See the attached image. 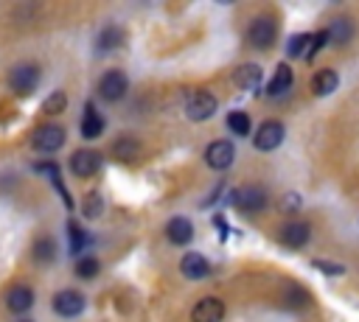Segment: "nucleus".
I'll list each match as a JSON object with an SVG mask.
<instances>
[{"mask_svg": "<svg viewBox=\"0 0 359 322\" xmlns=\"http://www.w3.org/2000/svg\"><path fill=\"white\" fill-rule=\"evenodd\" d=\"M39 84V67L36 64H17L8 76V87L17 92V95H31Z\"/></svg>", "mask_w": 359, "mask_h": 322, "instance_id": "obj_2", "label": "nucleus"}, {"mask_svg": "<svg viewBox=\"0 0 359 322\" xmlns=\"http://www.w3.org/2000/svg\"><path fill=\"white\" fill-rule=\"evenodd\" d=\"M309 45H311V34H294L292 39H289V45H286V56L289 59H306V53H309Z\"/></svg>", "mask_w": 359, "mask_h": 322, "instance_id": "obj_24", "label": "nucleus"}, {"mask_svg": "<svg viewBox=\"0 0 359 322\" xmlns=\"http://www.w3.org/2000/svg\"><path fill=\"white\" fill-rule=\"evenodd\" d=\"M34 258L42 260V263L53 260V258H56V244H53V238H39V241L34 244Z\"/></svg>", "mask_w": 359, "mask_h": 322, "instance_id": "obj_27", "label": "nucleus"}, {"mask_svg": "<svg viewBox=\"0 0 359 322\" xmlns=\"http://www.w3.org/2000/svg\"><path fill=\"white\" fill-rule=\"evenodd\" d=\"M289 302H292V305H306V302H309V294H306L300 286H292V288H289Z\"/></svg>", "mask_w": 359, "mask_h": 322, "instance_id": "obj_31", "label": "nucleus"}, {"mask_svg": "<svg viewBox=\"0 0 359 322\" xmlns=\"http://www.w3.org/2000/svg\"><path fill=\"white\" fill-rule=\"evenodd\" d=\"M6 302H8V308H11L14 314H25V311L34 305V291H31L28 286H14V288L8 291V297H6Z\"/></svg>", "mask_w": 359, "mask_h": 322, "instance_id": "obj_19", "label": "nucleus"}, {"mask_svg": "<svg viewBox=\"0 0 359 322\" xmlns=\"http://www.w3.org/2000/svg\"><path fill=\"white\" fill-rule=\"evenodd\" d=\"M275 36H278V22H275L272 17H264V14L255 17V20L250 22V28H247V42H250L255 50L272 48Z\"/></svg>", "mask_w": 359, "mask_h": 322, "instance_id": "obj_1", "label": "nucleus"}, {"mask_svg": "<svg viewBox=\"0 0 359 322\" xmlns=\"http://www.w3.org/2000/svg\"><path fill=\"white\" fill-rule=\"evenodd\" d=\"M101 132H104V118L98 115V109L93 104H87L84 106V118H81V137L95 140V137H101Z\"/></svg>", "mask_w": 359, "mask_h": 322, "instance_id": "obj_17", "label": "nucleus"}, {"mask_svg": "<svg viewBox=\"0 0 359 322\" xmlns=\"http://www.w3.org/2000/svg\"><path fill=\"white\" fill-rule=\"evenodd\" d=\"M233 157H236V148L230 140H213L208 143L205 148V162L213 168V171H224L233 165Z\"/></svg>", "mask_w": 359, "mask_h": 322, "instance_id": "obj_8", "label": "nucleus"}, {"mask_svg": "<svg viewBox=\"0 0 359 322\" xmlns=\"http://www.w3.org/2000/svg\"><path fill=\"white\" fill-rule=\"evenodd\" d=\"M112 154H115L121 162H132V160H137V154H140V143H137L135 137H118V140L112 143Z\"/></svg>", "mask_w": 359, "mask_h": 322, "instance_id": "obj_21", "label": "nucleus"}, {"mask_svg": "<svg viewBox=\"0 0 359 322\" xmlns=\"http://www.w3.org/2000/svg\"><path fill=\"white\" fill-rule=\"evenodd\" d=\"M280 207H283L286 213H289V210H300V193H286Z\"/></svg>", "mask_w": 359, "mask_h": 322, "instance_id": "obj_32", "label": "nucleus"}, {"mask_svg": "<svg viewBox=\"0 0 359 322\" xmlns=\"http://www.w3.org/2000/svg\"><path fill=\"white\" fill-rule=\"evenodd\" d=\"M283 134H286V129H283L280 120H264V123L258 126V132L252 134V146H255L258 151H272V148L280 146Z\"/></svg>", "mask_w": 359, "mask_h": 322, "instance_id": "obj_5", "label": "nucleus"}, {"mask_svg": "<svg viewBox=\"0 0 359 322\" xmlns=\"http://www.w3.org/2000/svg\"><path fill=\"white\" fill-rule=\"evenodd\" d=\"M191 319H194V322H222V319H224V302L216 300V297H202V300L194 305Z\"/></svg>", "mask_w": 359, "mask_h": 322, "instance_id": "obj_11", "label": "nucleus"}, {"mask_svg": "<svg viewBox=\"0 0 359 322\" xmlns=\"http://www.w3.org/2000/svg\"><path fill=\"white\" fill-rule=\"evenodd\" d=\"M101 210H104V199H101V193H95V190L87 193L84 202H81V213H84V218H98Z\"/></svg>", "mask_w": 359, "mask_h": 322, "instance_id": "obj_26", "label": "nucleus"}, {"mask_svg": "<svg viewBox=\"0 0 359 322\" xmlns=\"http://www.w3.org/2000/svg\"><path fill=\"white\" fill-rule=\"evenodd\" d=\"M309 238H311V227L306 221H286L278 232V241L289 249H303L309 244Z\"/></svg>", "mask_w": 359, "mask_h": 322, "instance_id": "obj_9", "label": "nucleus"}, {"mask_svg": "<svg viewBox=\"0 0 359 322\" xmlns=\"http://www.w3.org/2000/svg\"><path fill=\"white\" fill-rule=\"evenodd\" d=\"M213 224H216V227H219V230H224V232H227V221H224V218H222V216H216V218H213Z\"/></svg>", "mask_w": 359, "mask_h": 322, "instance_id": "obj_33", "label": "nucleus"}, {"mask_svg": "<svg viewBox=\"0 0 359 322\" xmlns=\"http://www.w3.org/2000/svg\"><path fill=\"white\" fill-rule=\"evenodd\" d=\"M227 129H230L233 134H241V137H247V134L252 132V120H250V115H247V112H241V109H233V112L227 115Z\"/></svg>", "mask_w": 359, "mask_h": 322, "instance_id": "obj_23", "label": "nucleus"}, {"mask_svg": "<svg viewBox=\"0 0 359 322\" xmlns=\"http://www.w3.org/2000/svg\"><path fill=\"white\" fill-rule=\"evenodd\" d=\"M180 272H182L188 280H202V277L210 274V263H208L205 255L188 252V255H182V260H180Z\"/></svg>", "mask_w": 359, "mask_h": 322, "instance_id": "obj_13", "label": "nucleus"}, {"mask_svg": "<svg viewBox=\"0 0 359 322\" xmlns=\"http://www.w3.org/2000/svg\"><path fill=\"white\" fill-rule=\"evenodd\" d=\"M67 235H70V252H73V255H79V252L90 244V235H87L76 221H67Z\"/></svg>", "mask_w": 359, "mask_h": 322, "instance_id": "obj_25", "label": "nucleus"}, {"mask_svg": "<svg viewBox=\"0 0 359 322\" xmlns=\"http://www.w3.org/2000/svg\"><path fill=\"white\" fill-rule=\"evenodd\" d=\"M337 84H339V76L334 70H320L311 76V92L314 95H331L337 90Z\"/></svg>", "mask_w": 359, "mask_h": 322, "instance_id": "obj_20", "label": "nucleus"}, {"mask_svg": "<svg viewBox=\"0 0 359 322\" xmlns=\"http://www.w3.org/2000/svg\"><path fill=\"white\" fill-rule=\"evenodd\" d=\"M123 45V28L118 25H107L101 34H98V50H115Z\"/></svg>", "mask_w": 359, "mask_h": 322, "instance_id": "obj_22", "label": "nucleus"}, {"mask_svg": "<svg viewBox=\"0 0 359 322\" xmlns=\"http://www.w3.org/2000/svg\"><path fill=\"white\" fill-rule=\"evenodd\" d=\"M53 311L59 314V316H79L81 311H84V294L81 291H73V288H65V291H59L56 297H53Z\"/></svg>", "mask_w": 359, "mask_h": 322, "instance_id": "obj_10", "label": "nucleus"}, {"mask_svg": "<svg viewBox=\"0 0 359 322\" xmlns=\"http://www.w3.org/2000/svg\"><path fill=\"white\" fill-rule=\"evenodd\" d=\"M325 34H328V45H334V48L348 45L351 36H353V20H351V17H337V20L325 28Z\"/></svg>", "mask_w": 359, "mask_h": 322, "instance_id": "obj_15", "label": "nucleus"}, {"mask_svg": "<svg viewBox=\"0 0 359 322\" xmlns=\"http://www.w3.org/2000/svg\"><path fill=\"white\" fill-rule=\"evenodd\" d=\"M233 84L238 90H255L261 84V67L258 64H241V67H236Z\"/></svg>", "mask_w": 359, "mask_h": 322, "instance_id": "obj_18", "label": "nucleus"}, {"mask_svg": "<svg viewBox=\"0 0 359 322\" xmlns=\"http://www.w3.org/2000/svg\"><path fill=\"white\" fill-rule=\"evenodd\" d=\"M292 84H294V76H292V67L283 62V64H278V70H275V76L269 78V84H266V95H272V98H278V95H283V92H289L292 90Z\"/></svg>", "mask_w": 359, "mask_h": 322, "instance_id": "obj_16", "label": "nucleus"}, {"mask_svg": "<svg viewBox=\"0 0 359 322\" xmlns=\"http://www.w3.org/2000/svg\"><path fill=\"white\" fill-rule=\"evenodd\" d=\"M65 106H67V95L65 92H50L42 101V112H48V115H59V112H65Z\"/></svg>", "mask_w": 359, "mask_h": 322, "instance_id": "obj_28", "label": "nucleus"}, {"mask_svg": "<svg viewBox=\"0 0 359 322\" xmlns=\"http://www.w3.org/2000/svg\"><path fill=\"white\" fill-rule=\"evenodd\" d=\"M98 168H101V154H98V151L79 148V151L70 157V171H73L76 176H93Z\"/></svg>", "mask_w": 359, "mask_h": 322, "instance_id": "obj_12", "label": "nucleus"}, {"mask_svg": "<svg viewBox=\"0 0 359 322\" xmlns=\"http://www.w3.org/2000/svg\"><path fill=\"white\" fill-rule=\"evenodd\" d=\"M129 90V78L121 73V70H107L98 81V95L104 101H121Z\"/></svg>", "mask_w": 359, "mask_h": 322, "instance_id": "obj_6", "label": "nucleus"}, {"mask_svg": "<svg viewBox=\"0 0 359 322\" xmlns=\"http://www.w3.org/2000/svg\"><path fill=\"white\" fill-rule=\"evenodd\" d=\"M76 274L84 277V280L95 277V274H98V260H95V258H81V260L76 263Z\"/></svg>", "mask_w": 359, "mask_h": 322, "instance_id": "obj_29", "label": "nucleus"}, {"mask_svg": "<svg viewBox=\"0 0 359 322\" xmlns=\"http://www.w3.org/2000/svg\"><path fill=\"white\" fill-rule=\"evenodd\" d=\"M266 202H269V196H266V190H264L261 185H241V188L233 193V204L241 207V210H247V213L264 210Z\"/></svg>", "mask_w": 359, "mask_h": 322, "instance_id": "obj_4", "label": "nucleus"}, {"mask_svg": "<svg viewBox=\"0 0 359 322\" xmlns=\"http://www.w3.org/2000/svg\"><path fill=\"white\" fill-rule=\"evenodd\" d=\"M31 143H34V148H36V151L50 154V151H56V148H62V146H65V129H62V126H56V123H45V126H39V129L34 132Z\"/></svg>", "mask_w": 359, "mask_h": 322, "instance_id": "obj_7", "label": "nucleus"}, {"mask_svg": "<svg viewBox=\"0 0 359 322\" xmlns=\"http://www.w3.org/2000/svg\"><path fill=\"white\" fill-rule=\"evenodd\" d=\"M311 266L314 269H320V272H325V274H345V266L342 263H328V260H311Z\"/></svg>", "mask_w": 359, "mask_h": 322, "instance_id": "obj_30", "label": "nucleus"}, {"mask_svg": "<svg viewBox=\"0 0 359 322\" xmlns=\"http://www.w3.org/2000/svg\"><path fill=\"white\" fill-rule=\"evenodd\" d=\"M165 235H168L171 244L185 246V244H191V238H194V224H191L185 216H174V218L165 224Z\"/></svg>", "mask_w": 359, "mask_h": 322, "instance_id": "obj_14", "label": "nucleus"}, {"mask_svg": "<svg viewBox=\"0 0 359 322\" xmlns=\"http://www.w3.org/2000/svg\"><path fill=\"white\" fill-rule=\"evenodd\" d=\"M216 112V95L208 90H194L185 101V115L191 120H208Z\"/></svg>", "mask_w": 359, "mask_h": 322, "instance_id": "obj_3", "label": "nucleus"}]
</instances>
